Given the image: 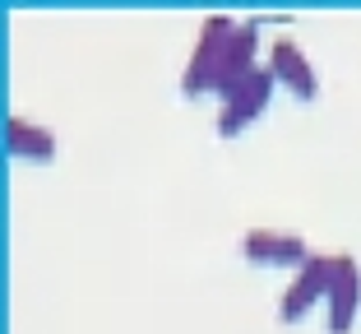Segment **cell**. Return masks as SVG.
Wrapping results in <instances>:
<instances>
[{
    "mask_svg": "<svg viewBox=\"0 0 361 334\" xmlns=\"http://www.w3.org/2000/svg\"><path fill=\"white\" fill-rule=\"evenodd\" d=\"M274 84H278L274 70H269V65H255V79H250V84H245L241 93L232 97V102H223V112H218V135H223V140L241 135V130L269 107V93H274Z\"/></svg>",
    "mask_w": 361,
    "mask_h": 334,
    "instance_id": "4",
    "label": "cell"
},
{
    "mask_svg": "<svg viewBox=\"0 0 361 334\" xmlns=\"http://www.w3.org/2000/svg\"><path fill=\"white\" fill-rule=\"evenodd\" d=\"M236 23L227 14H209L200 23V42H195V56L185 65V75H180V93L185 97H204L213 88V70H218V56H223L227 37H232Z\"/></svg>",
    "mask_w": 361,
    "mask_h": 334,
    "instance_id": "2",
    "label": "cell"
},
{
    "mask_svg": "<svg viewBox=\"0 0 361 334\" xmlns=\"http://www.w3.org/2000/svg\"><path fill=\"white\" fill-rule=\"evenodd\" d=\"M255 47H259V19L236 23L232 37H227V47H223V56H218V70H213L209 93H218L223 102H232V97L255 79Z\"/></svg>",
    "mask_w": 361,
    "mask_h": 334,
    "instance_id": "1",
    "label": "cell"
},
{
    "mask_svg": "<svg viewBox=\"0 0 361 334\" xmlns=\"http://www.w3.org/2000/svg\"><path fill=\"white\" fill-rule=\"evenodd\" d=\"M329 270H334V256H306L301 260V274L292 279V288H287L283 302H278V321L283 325L301 321V316L329 292Z\"/></svg>",
    "mask_w": 361,
    "mask_h": 334,
    "instance_id": "3",
    "label": "cell"
},
{
    "mask_svg": "<svg viewBox=\"0 0 361 334\" xmlns=\"http://www.w3.org/2000/svg\"><path fill=\"white\" fill-rule=\"evenodd\" d=\"M5 149L14 158H28V162H51L56 158V135L42 126H28L23 117H10L5 121Z\"/></svg>",
    "mask_w": 361,
    "mask_h": 334,
    "instance_id": "8",
    "label": "cell"
},
{
    "mask_svg": "<svg viewBox=\"0 0 361 334\" xmlns=\"http://www.w3.org/2000/svg\"><path fill=\"white\" fill-rule=\"evenodd\" d=\"M269 70H274V79H278V84H287L301 102H310V97L319 93L315 75H310V61L301 56V47L292 42V37H278V42L269 47Z\"/></svg>",
    "mask_w": 361,
    "mask_h": 334,
    "instance_id": "6",
    "label": "cell"
},
{
    "mask_svg": "<svg viewBox=\"0 0 361 334\" xmlns=\"http://www.w3.org/2000/svg\"><path fill=\"white\" fill-rule=\"evenodd\" d=\"M329 334H348L352 330V316H357L361 302V274H357V260L343 251L334 256V270H329Z\"/></svg>",
    "mask_w": 361,
    "mask_h": 334,
    "instance_id": "5",
    "label": "cell"
},
{
    "mask_svg": "<svg viewBox=\"0 0 361 334\" xmlns=\"http://www.w3.org/2000/svg\"><path fill=\"white\" fill-rule=\"evenodd\" d=\"M241 256L255 265H301L310 256L306 241L297 237H278V232H245L241 237Z\"/></svg>",
    "mask_w": 361,
    "mask_h": 334,
    "instance_id": "7",
    "label": "cell"
}]
</instances>
